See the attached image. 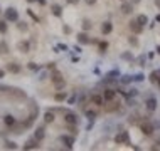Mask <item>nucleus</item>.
Returning <instances> with one entry per match:
<instances>
[{"mask_svg":"<svg viewBox=\"0 0 160 151\" xmlns=\"http://www.w3.org/2000/svg\"><path fill=\"white\" fill-rule=\"evenodd\" d=\"M143 79H145V76L142 74V72H140V74H137V76L133 77V81H135V82H142Z\"/></svg>","mask_w":160,"mask_h":151,"instance_id":"30","label":"nucleus"},{"mask_svg":"<svg viewBox=\"0 0 160 151\" xmlns=\"http://www.w3.org/2000/svg\"><path fill=\"white\" fill-rule=\"evenodd\" d=\"M35 2H37L39 5H46V0H35Z\"/></svg>","mask_w":160,"mask_h":151,"instance_id":"46","label":"nucleus"},{"mask_svg":"<svg viewBox=\"0 0 160 151\" xmlns=\"http://www.w3.org/2000/svg\"><path fill=\"white\" fill-rule=\"evenodd\" d=\"M52 14L56 15V17H61V15H62V8H61V5H56V3H54L52 5Z\"/></svg>","mask_w":160,"mask_h":151,"instance_id":"22","label":"nucleus"},{"mask_svg":"<svg viewBox=\"0 0 160 151\" xmlns=\"http://www.w3.org/2000/svg\"><path fill=\"white\" fill-rule=\"evenodd\" d=\"M105 49H108V44L106 42H100V50L101 52H105Z\"/></svg>","mask_w":160,"mask_h":151,"instance_id":"36","label":"nucleus"},{"mask_svg":"<svg viewBox=\"0 0 160 151\" xmlns=\"http://www.w3.org/2000/svg\"><path fill=\"white\" fill-rule=\"evenodd\" d=\"M115 143H118V144L127 143V144H130V139H128V131H121L120 134H116V136H115Z\"/></svg>","mask_w":160,"mask_h":151,"instance_id":"5","label":"nucleus"},{"mask_svg":"<svg viewBox=\"0 0 160 151\" xmlns=\"http://www.w3.org/2000/svg\"><path fill=\"white\" fill-rule=\"evenodd\" d=\"M54 121V113L52 111H47L46 114H44V123L49 124V123H52Z\"/></svg>","mask_w":160,"mask_h":151,"instance_id":"19","label":"nucleus"},{"mask_svg":"<svg viewBox=\"0 0 160 151\" xmlns=\"http://www.w3.org/2000/svg\"><path fill=\"white\" fill-rule=\"evenodd\" d=\"M155 5H157V7L160 8V0H155Z\"/></svg>","mask_w":160,"mask_h":151,"instance_id":"49","label":"nucleus"},{"mask_svg":"<svg viewBox=\"0 0 160 151\" xmlns=\"http://www.w3.org/2000/svg\"><path fill=\"white\" fill-rule=\"evenodd\" d=\"M47 76H49V74H47V71H42V72L39 74V79H40V81H44V79H47Z\"/></svg>","mask_w":160,"mask_h":151,"instance_id":"34","label":"nucleus"},{"mask_svg":"<svg viewBox=\"0 0 160 151\" xmlns=\"http://www.w3.org/2000/svg\"><path fill=\"white\" fill-rule=\"evenodd\" d=\"M27 67L30 69V71H37V72H39L40 69H42V67H40V66H37L35 62H29V64H27Z\"/></svg>","mask_w":160,"mask_h":151,"instance_id":"25","label":"nucleus"},{"mask_svg":"<svg viewBox=\"0 0 160 151\" xmlns=\"http://www.w3.org/2000/svg\"><path fill=\"white\" fill-rule=\"evenodd\" d=\"M7 71H10V72H13V74H19L20 72V66H17V64H7Z\"/></svg>","mask_w":160,"mask_h":151,"instance_id":"18","label":"nucleus"},{"mask_svg":"<svg viewBox=\"0 0 160 151\" xmlns=\"http://www.w3.org/2000/svg\"><path fill=\"white\" fill-rule=\"evenodd\" d=\"M27 2H34V0H27Z\"/></svg>","mask_w":160,"mask_h":151,"instance_id":"54","label":"nucleus"},{"mask_svg":"<svg viewBox=\"0 0 160 151\" xmlns=\"http://www.w3.org/2000/svg\"><path fill=\"white\" fill-rule=\"evenodd\" d=\"M121 59H125V61H133V55L130 54V52H125V54H121Z\"/></svg>","mask_w":160,"mask_h":151,"instance_id":"29","label":"nucleus"},{"mask_svg":"<svg viewBox=\"0 0 160 151\" xmlns=\"http://www.w3.org/2000/svg\"><path fill=\"white\" fill-rule=\"evenodd\" d=\"M27 14L30 15V17H32V19H34V20H35V22H39V17H35V15H34V12H32V10H27Z\"/></svg>","mask_w":160,"mask_h":151,"instance_id":"40","label":"nucleus"},{"mask_svg":"<svg viewBox=\"0 0 160 151\" xmlns=\"http://www.w3.org/2000/svg\"><path fill=\"white\" fill-rule=\"evenodd\" d=\"M116 89H110V87H106V89L103 91V97H105V101L106 103H113L115 99H116Z\"/></svg>","mask_w":160,"mask_h":151,"instance_id":"3","label":"nucleus"},{"mask_svg":"<svg viewBox=\"0 0 160 151\" xmlns=\"http://www.w3.org/2000/svg\"><path fill=\"white\" fill-rule=\"evenodd\" d=\"M66 97H67V94H66V92H57V94L54 96V99L61 103V101H66Z\"/></svg>","mask_w":160,"mask_h":151,"instance_id":"23","label":"nucleus"},{"mask_svg":"<svg viewBox=\"0 0 160 151\" xmlns=\"http://www.w3.org/2000/svg\"><path fill=\"white\" fill-rule=\"evenodd\" d=\"M67 3H71V5H76V3H79V0H66Z\"/></svg>","mask_w":160,"mask_h":151,"instance_id":"43","label":"nucleus"},{"mask_svg":"<svg viewBox=\"0 0 160 151\" xmlns=\"http://www.w3.org/2000/svg\"><path fill=\"white\" fill-rule=\"evenodd\" d=\"M137 22H138V24H140L142 27H145V25H147L148 24V17L145 14H140L138 15V17H137Z\"/></svg>","mask_w":160,"mask_h":151,"instance_id":"15","label":"nucleus"},{"mask_svg":"<svg viewBox=\"0 0 160 151\" xmlns=\"http://www.w3.org/2000/svg\"><path fill=\"white\" fill-rule=\"evenodd\" d=\"M121 2H125V0H121Z\"/></svg>","mask_w":160,"mask_h":151,"instance_id":"56","label":"nucleus"},{"mask_svg":"<svg viewBox=\"0 0 160 151\" xmlns=\"http://www.w3.org/2000/svg\"><path fill=\"white\" fill-rule=\"evenodd\" d=\"M130 29L133 30V34H142V30H143V27H142L140 24L137 22V19H135V20H132V22H130Z\"/></svg>","mask_w":160,"mask_h":151,"instance_id":"9","label":"nucleus"},{"mask_svg":"<svg viewBox=\"0 0 160 151\" xmlns=\"http://www.w3.org/2000/svg\"><path fill=\"white\" fill-rule=\"evenodd\" d=\"M159 76H160V69H159Z\"/></svg>","mask_w":160,"mask_h":151,"instance_id":"55","label":"nucleus"},{"mask_svg":"<svg viewBox=\"0 0 160 151\" xmlns=\"http://www.w3.org/2000/svg\"><path fill=\"white\" fill-rule=\"evenodd\" d=\"M88 5H93V3H96V0H84Z\"/></svg>","mask_w":160,"mask_h":151,"instance_id":"45","label":"nucleus"},{"mask_svg":"<svg viewBox=\"0 0 160 151\" xmlns=\"http://www.w3.org/2000/svg\"><path fill=\"white\" fill-rule=\"evenodd\" d=\"M84 114H86V117L89 119V121H94V117L98 116V113H96V111H91V109H86Z\"/></svg>","mask_w":160,"mask_h":151,"instance_id":"21","label":"nucleus"},{"mask_svg":"<svg viewBox=\"0 0 160 151\" xmlns=\"http://www.w3.org/2000/svg\"><path fill=\"white\" fill-rule=\"evenodd\" d=\"M4 121H5V124L10 128V126H13V124H15V117H13L12 114H7V116L4 117Z\"/></svg>","mask_w":160,"mask_h":151,"instance_id":"20","label":"nucleus"},{"mask_svg":"<svg viewBox=\"0 0 160 151\" xmlns=\"http://www.w3.org/2000/svg\"><path fill=\"white\" fill-rule=\"evenodd\" d=\"M5 148H8V150H10V148H12V150H17V144H15V143H10V141H7V143H5Z\"/></svg>","mask_w":160,"mask_h":151,"instance_id":"32","label":"nucleus"},{"mask_svg":"<svg viewBox=\"0 0 160 151\" xmlns=\"http://www.w3.org/2000/svg\"><path fill=\"white\" fill-rule=\"evenodd\" d=\"M17 49L22 50V52H29V42L27 41H20L19 44H17Z\"/></svg>","mask_w":160,"mask_h":151,"instance_id":"17","label":"nucleus"},{"mask_svg":"<svg viewBox=\"0 0 160 151\" xmlns=\"http://www.w3.org/2000/svg\"><path fill=\"white\" fill-rule=\"evenodd\" d=\"M59 139L62 141V143L67 144V148H73V143H74V138L73 136H66V134H64V136H61Z\"/></svg>","mask_w":160,"mask_h":151,"instance_id":"13","label":"nucleus"},{"mask_svg":"<svg viewBox=\"0 0 160 151\" xmlns=\"http://www.w3.org/2000/svg\"><path fill=\"white\" fill-rule=\"evenodd\" d=\"M5 20L7 22H19V14H17L15 8L10 7L5 10Z\"/></svg>","mask_w":160,"mask_h":151,"instance_id":"2","label":"nucleus"},{"mask_svg":"<svg viewBox=\"0 0 160 151\" xmlns=\"http://www.w3.org/2000/svg\"><path fill=\"white\" fill-rule=\"evenodd\" d=\"M113 76H120V71H111V72H108L106 77H113Z\"/></svg>","mask_w":160,"mask_h":151,"instance_id":"37","label":"nucleus"},{"mask_svg":"<svg viewBox=\"0 0 160 151\" xmlns=\"http://www.w3.org/2000/svg\"><path fill=\"white\" fill-rule=\"evenodd\" d=\"M51 79H52V84H54V87H56V91H62L66 87V81L62 79V74H61L59 71H54L52 69Z\"/></svg>","mask_w":160,"mask_h":151,"instance_id":"1","label":"nucleus"},{"mask_svg":"<svg viewBox=\"0 0 160 151\" xmlns=\"http://www.w3.org/2000/svg\"><path fill=\"white\" fill-rule=\"evenodd\" d=\"M78 42L83 44V45H86V44H91V39L88 37L86 32H81V34H78Z\"/></svg>","mask_w":160,"mask_h":151,"instance_id":"10","label":"nucleus"},{"mask_svg":"<svg viewBox=\"0 0 160 151\" xmlns=\"http://www.w3.org/2000/svg\"><path fill=\"white\" fill-rule=\"evenodd\" d=\"M35 148H39V139H35V138L25 141V144H24V150H35Z\"/></svg>","mask_w":160,"mask_h":151,"instance_id":"8","label":"nucleus"},{"mask_svg":"<svg viewBox=\"0 0 160 151\" xmlns=\"http://www.w3.org/2000/svg\"><path fill=\"white\" fill-rule=\"evenodd\" d=\"M0 49H2V50H0V52H2V54H7V52H8V50H7V44L5 42H0Z\"/></svg>","mask_w":160,"mask_h":151,"instance_id":"31","label":"nucleus"},{"mask_svg":"<svg viewBox=\"0 0 160 151\" xmlns=\"http://www.w3.org/2000/svg\"><path fill=\"white\" fill-rule=\"evenodd\" d=\"M76 99H78V96H76V94H73V96L67 99V104H74V103H76Z\"/></svg>","mask_w":160,"mask_h":151,"instance_id":"35","label":"nucleus"},{"mask_svg":"<svg viewBox=\"0 0 160 151\" xmlns=\"http://www.w3.org/2000/svg\"><path fill=\"white\" fill-rule=\"evenodd\" d=\"M145 59H147V55H140V57H138V62H140V66H145Z\"/></svg>","mask_w":160,"mask_h":151,"instance_id":"38","label":"nucleus"},{"mask_svg":"<svg viewBox=\"0 0 160 151\" xmlns=\"http://www.w3.org/2000/svg\"><path fill=\"white\" fill-rule=\"evenodd\" d=\"M19 29L20 30H27V25H24V22H19Z\"/></svg>","mask_w":160,"mask_h":151,"instance_id":"42","label":"nucleus"},{"mask_svg":"<svg viewBox=\"0 0 160 151\" xmlns=\"http://www.w3.org/2000/svg\"><path fill=\"white\" fill-rule=\"evenodd\" d=\"M155 50H157V54H160V45H157V49H155Z\"/></svg>","mask_w":160,"mask_h":151,"instance_id":"51","label":"nucleus"},{"mask_svg":"<svg viewBox=\"0 0 160 151\" xmlns=\"http://www.w3.org/2000/svg\"><path fill=\"white\" fill-rule=\"evenodd\" d=\"M137 94H138V91H137V89L133 87V89H128V92L125 94V97H127V99H128V97H135Z\"/></svg>","mask_w":160,"mask_h":151,"instance_id":"26","label":"nucleus"},{"mask_svg":"<svg viewBox=\"0 0 160 151\" xmlns=\"http://www.w3.org/2000/svg\"><path fill=\"white\" fill-rule=\"evenodd\" d=\"M83 29H84V30H89V29H91V22L84 20V22H83Z\"/></svg>","mask_w":160,"mask_h":151,"instance_id":"33","label":"nucleus"},{"mask_svg":"<svg viewBox=\"0 0 160 151\" xmlns=\"http://www.w3.org/2000/svg\"><path fill=\"white\" fill-rule=\"evenodd\" d=\"M4 76H5V71H2V69H0V79H2Z\"/></svg>","mask_w":160,"mask_h":151,"instance_id":"48","label":"nucleus"},{"mask_svg":"<svg viewBox=\"0 0 160 151\" xmlns=\"http://www.w3.org/2000/svg\"><path fill=\"white\" fill-rule=\"evenodd\" d=\"M145 108H147V111L154 113V111L157 109V99H155L154 96H152V97H148L147 101H145Z\"/></svg>","mask_w":160,"mask_h":151,"instance_id":"6","label":"nucleus"},{"mask_svg":"<svg viewBox=\"0 0 160 151\" xmlns=\"http://www.w3.org/2000/svg\"><path fill=\"white\" fill-rule=\"evenodd\" d=\"M150 81H152V82H157V81H159V71H154V72L150 74Z\"/></svg>","mask_w":160,"mask_h":151,"instance_id":"28","label":"nucleus"},{"mask_svg":"<svg viewBox=\"0 0 160 151\" xmlns=\"http://www.w3.org/2000/svg\"><path fill=\"white\" fill-rule=\"evenodd\" d=\"M62 30H64V34H71V27H66V25H64Z\"/></svg>","mask_w":160,"mask_h":151,"instance_id":"44","label":"nucleus"},{"mask_svg":"<svg viewBox=\"0 0 160 151\" xmlns=\"http://www.w3.org/2000/svg\"><path fill=\"white\" fill-rule=\"evenodd\" d=\"M155 22H160V14L157 15V17H155Z\"/></svg>","mask_w":160,"mask_h":151,"instance_id":"50","label":"nucleus"},{"mask_svg":"<svg viewBox=\"0 0 160 151\" xmlns=\"http://www.w3.org/2000/svg\"><path fill=\"white\" fill-rule=\"evenodd\" d=\"M44 136H46V129H44L42 126H40V128H37V129H35V133H34V138H35V139H39V141H42V139H44Z\"/></svg>","mask_w":160,"mask_h":151,"instance_id":"11","label":"nucleus"},{"mask_svg":"<svg viewBox=\"0 0 160 151\" xmlns=\"http://www.w3.org/2000/svg\"><path fill=\"white\" fill-rule=\"evenodd\" d=\"M138 2H140V0H133V3H138Z\"/></svg>","mask_w":160,"mask_h":151,"instance_id":"52","label":"nucleus"},{"mask_svg":"<svg viewBox=\"0 0 160 151\" xmlns=\"http://www.w3.org/2000/svg\"><path fill=\"white\" fill-rule=\"evenodd\" d=\"M140 129H142V133H143V134H147V136H150V134L154 133V128H152V124H142Z\"/></svg>","mask_w":160,"mask_h":151,"instance_id":"12","label":"nucleus"},{"mask_svg":"<svg viewBox=\"0 0 160 151\" xmlns=\"http://www.w3.org/2000/svg\"><path fill=\"white\" fill-rule=\"evenodd\" d=\"M74 50H76V52H79V54H81V47H79V45H74Z\"/></svg>","mask_w":160,"mask_h":151,"instance_id":"47","label":"nucleus"},{"mask_svg":"<svg viewBox=\"0 0 160 151\" xmlns=\"http://www.w3.org/2000/svg\"><path fill=\"white\" fill-rule=\"evenodd\" d=\"M128 42H130L132 45H138V41H137L135 37H130V39H128Z\"/></svg>","mask_w":160,"mask_h":151,"instance_id":"39","label":"nucleus"},{"mask_svg":"<svg viewBox=\"0 0 160 151\" xmlns=\"http://www.w3.org/2000/svg\"><path fill=\"white\" fill-rule=\"evenodd\" d=\"M64 123L66 124H78L79 123V119H78V116H76L74 113L67 111V113H64Z\"/></svg>","mask_w":160,"mask_h":151,"instance_id":"4","label":"nucleus"},{"mask_svg":"<svg viewBox=\"0 0 160 151\" xmlns=\"http://www.w3.org/2000/svg\"><path fill=\"white\" fill-rule=\"evenodd\" d=\"M111 30H113V25H111V22H105V24H103V27H101V32L106 35V34H110Z\"/></svg>","mask_w":160,"mask_h":151,"instance_id":"16","label":"nucleus"},{"mask_svg":"<svg viewBox=\"0 0 160 151\" xmlns=\"http://www.w3.org/2000/svg\"><path fill=\"white\" fill-rule=\"evenodd\" d=\"M132 10H133V3L123 2V5H121V12H123V14H130Z\"/></svg>","mask_w":160,"mask_h":151,"instance_id":"14","label":"nucleus"},{"mask_svg":"<svg viewBox=\"0 0 160 151\" xmlns=\"http://www.w3.org/2000/svg\"><path fill=\"white\" fill-rule=\"evenodd\" d=\"M157 84H159V87H160V79H159V81H157Z\"/></svg>","mask_w":160,"mask_h":151,"instance_id":"53","label":"nucleus"},{"mask_svg":"<svg viewBox=\"0 0 160 151\" xmlns=\"http://www.w3.org/2000/svg\"><path fill=\"white\" fill-rule=\"evenodd\" d=\"M130 81H133V77H132V76H123V77L120 79V82H121V84H128Z\"/></svg>","mask_w":160,"mask_h":151,"instance_id":"27","label":"nucleus"},{"mask_svg":"<svg viewBox=\"0 0 160 151\" xmlns=\"http://www.w3.org/2000/svg\"><path fill=\"white\" fill-rule=\"evenodd\" d=\"M91 103L96 104V106H103V104H105V97H103V94H98V92L91 94Z\"/></svg>","mask_w":160,"mask_h":151,"instance_id":"7","label":"nucleus"},{"mask_svg":"<svg viewBox=\"0 0 160 151\" xmlns=\"http://www.w3.org/2000/svg\"><path fill=\"white\" fill-rule=\"evenodd\" d=\"M57 49H61V50H69V47L64 45V44H57Z\"/></svg>","mask_w":160,"mask_h":151,"instance_id":"41","label":"nucleus"},{"mask_svg":"<svg viewBox=\"0 0 160 151\" xmlns=\"http://www.w3.org/2000/svg\"><path fill=\"white\" fill-rule=\"evenodd\" d=\"M7 30H8L7 20H0V34H7Z\"/></svg>","mask_w":160,"mask_h":151,"instance_id":"24","label":"nucleus"}]
</instances>
